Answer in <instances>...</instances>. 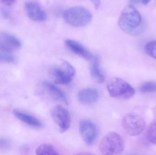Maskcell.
<instances>
[{
    "instance_id": "cell-24",
    "label": "cell",
    "mask_w": 156,
    "mask_h": 155,
    "mask_svg": "<svg viewBox=\"0 0 156 155\" xmlns=\"http://www.w3.org/2000/svg\"><path fill=\"white\" fill-rule=\"evenodd\" d=\"M2 14L5 18H8L10 16V12L6 9H3L2 11Z\"/></svg>"
},
{
    "instance_id": "cell-6",
    "label": "cell",
    "mask_w": 156,
    "mask_h": 155,
    "mask_svg": "<svg viewBox=\"0 0 156 155\" xmlns=\"http://www.w3.org/2000/svg\"><path fill=\"white\" fill-rule=\"evenodd\" d=\"M122 125L127 133L132 136H136L143 133L146 123L144 119L139 115L129 113L124 116Z\"/></svg>"
},
{
    "instance_id": "cell-25",
    "label": "cell",
    "mask_w": 156,
    "mask_h": 155,
    "mask_svg": "<svg viewBox=\"0 0 156 155\" xmlns=\"http://www.w3.org/2000/svg\"><path fill=\"white\" fill-rule=\"evenodd\" d=\"M129 5H134L140 3V0H129Z\"/></svg>"
},
{
    "instance_id": "cell-1",
    "label": "cell",
    "mask_w": 156,
    "mask_h": 155,
    "mask_svg": "<svg viewBox=\"0 0 156 155\" xmlns=\"http://www.w3.org/2000/svg\"><path fill=\"white\" fill-rule=\"evenodd\" d=\"M118 23L124 32L131 35H138L144 30L141 14L134 6L131 5H129L122 12Z\"/></svg>"
},
{
    "instance_id": "cell-10",
    "label": "cell",
    "mask_w": 156,
    "mask_h": 155,
    "mask_svg": "<svg viewBox=\"0 0 156 155\" xmlns=\"http://www.w3.org/2000/svg\"><path fill=\"white\" fill-rule=\"evenodd\" d=\"M25 9L29 18L34 22H44L47 18L45 11L36 2H27L25 4Z\"/></svg>"
},
{
    "instance_id": "cell-8",
    "label": "cell",
    "mask_w": 156,
    "mask_h": 155,
    "mask_svg": "<svg viewBox=\"0 0 156 155\" xmlns=\"http://www.w3.org/2000/svg\"><path fill=\"white\" fill-rule=\"evenodd\" d=\"M80 133L84 143L88 145L94 144L98 136V129L93 122L84 119L79 123Z\"/></svg>"
},
{
    "instance_id": "cell-15",
    "label": "cell",
    "mask_w": 156,
    "mask_h": 155,
    "mask_svg": "<svg viewBox=\"0 0 156 155\" xmlns=\"http://www.w3.org/2000/svg\"><path fill=\"white\" fill-rule=\"evenodd\" d=\"M13 114L16 118L34 128H40L42 126L41 122L34 116L17 110L13 111Z\"/></svg>"
},
{
    "instance_id": "cell-5",
    "label": "cell",
    "mask_w": 156,
    "mask_h": 155,
    "mask_svg": "<svg viewBox=\"0 0 156 155\" xmlns=\"http://www.w3.org/2000/svg\"><path fill=\"white\" fill-rule=\"evenodd\" d=\"M109 94L112 97L127 100L134 96V88L127 82L118 77L111 78L107 83Z\"/></svg>"
},
{
    "instance_id": "cell-18",
    "label": "cell",
    "mask_w": 156,
    "mask_h": 155,
    "mask_svg": "<svg viewBox=\"0 0 156 155\" xmlns=\"http://www.w3.org/2000/svg\"><path fill=\"white\" fill-rule=\"evenodd\" d=\"M144 51L147 55L156 60V40L147 44L145 46Z\"/></svg>"
},
{
    "instance_id": "cell-20",
    "label": "cell",
    "mask_w": 156,
    "mask_h": 155,
    "mask_svg": "<svg viewBox=\"0 0 156 155\" xmlns=\"http://www.w3.org/2000/svg\"><path fill=\"white\" fill-rule=\"evenodd\" d=\"M16 58L9 53L0 52V62L8 63H12L16 62Z\"/></svg>"
},
{
    "instance_id": "cell-9",
    "label": "cell",
    "mask_w": 156,
    "mask_h": 155,
    "mask_svg": "<svg viewBox=\"0 0 156 155\" xmlns=\"http://www.w3.org/2000/svg\"><path fill=\"white\" fill-rule=\"evenodd\" d=\"M20 40L14 35L6 32L0 33V50L3 52L10 53L21 47Z\"/></svg>"
},
{
    "instance_id": "cell-3",
    "label": "cell",
    "mask_w": 156,
    "mask_h": 155,
    "mask_svg": "<svg viewBox=\"0 0 156 155\" xmlns=\"http://www.w3.org/2000/svg\"><path fill=\"white\" fill-rule=\"evenodd\" d=\"M50 73L55 83L65 85L72 82L76 76V71L70 63L61 59L51 68Z\"/></svg>"
},
{
    "instance_id": "cell-2",
    "label": "cell",
    "mask_w": 156,
    "mask_h": 155,
    "mask_svg": "<svg viewBox=\"0 0 156 155\" xmlns=\"http://www.w3.org/2000/svg\"><path fill=\"white\" fill-rule=\"evenodd\" d=\"M65 22L71 26L80 27L88 25L92 19L90 12L81 6H74L66 9L63 13Z\"/></svg>"
},
{
    "instance_id": "cell-19",
    "label": "cell",
    "mask_w": 156,
    "mask_h": 155,
    "mask_svg": "<svg viewBox=\"0 0 156 155\" xmlns=\"http://www.w3.org/2000/svg\"><path fill=\"white\" fill-rule=\"evenodd\" d=\"M147 137L150 142L156 144V120L150 124L148 128Z\"/></svg>"
},
{
    "instance_id": "cell-22",
    "label": "cell",
    "mask_w": 156,
    "mask_h": 155,
    "mask_svg": "<svg viewBox=\"0 0 156 155\" xmlns=\"http://www.w3.org/2000/svg\"><path fill=\"white\" fill-rule=\"evenodd\" d=\"M92 2L94 5L95 10H98L101 5V1L100 0H91Z\"/></svg>"
},
{
    "instance_id": "cell-17",
    "label": "cell",
    "mask_w": 156,
    "mask_h": 155,
    "mask_svg": "<svg viewBox=\"0 0 156 155\" xmlns=\"http://www.w3.org/2000/svg\"><path fill=\"white\" fill-rule=\"evenodd\" d=\"M139 89L141 93H156V83L154 82H146L140 86Z\"/></svg>"
},
{
    "instance_id": "cell-13",
    "label": "cell",
    "mask_w": 156,
    "mask_h": 155,
    "mask_svg": "<svg viewBox=\"0 0 156 155\" xmlns=\"http://www.w3.org/2000/svg\"><path fill=\"white\" fill-rule=\"evenodd\" d=\"M42 84L53 98L63 102L66 104H68V101L66 96L59 88L47 81L43 82Z\"/></svg>"
},
{
    "instance_id": "cell-14",
    "label": "cell",
    "mask_w": 156,
    "mask_h": 155,
    "mask_svg": "<svg viewBox=\"0 0 156 155\" xmlns=\"http://www.w3.org/2000/svg\"><path fill=\"white\" fill-rule=\"evenodd\" d=\"M91 60L90 66L91 75L93 79L98 83H103L105 78L100 68L99 57L97 56H95L92 57Z\"/></svg>"
},
{
    "instance_id": "cell-23",
    "label": "cell",
    "mask_w": 156,
    "mask_h": 155,
    "mask_svg": "<svg viewBox=\"0 0 156 155\" xmlns=\"http://www.w3.org/2000/svg\"><path fill=\"white\" fill-rule=\"evenodd\" d=\"M2 2L7 5H11L15 2L16 0H1Z\"/></svg>"
},
{
    "instance_id": "cell-12",
    "label": "cell",
    "mask_w": 156,
    "mask_h": 155,
    "mask_svg": "<svg viewBox=\"0 0 156 155\" xmlns=\"http://www.w3.org/2000/svg\"><path fill=\"white\" fill-rule=\"evenodd\" d=\"M78 98L81 103L91 104L97 102L99 98V93L97 90L94 88H84L78 93Z\"/></svg>"
},
{
    "instance_id": "cell-26",
    "label": "cell",
    "mask_w": 156,
    "mask_h": 155,
    "mask_svg": "<svg viewBox=\"0 0 156 155\" xmlns=\"http://www.w3.org/2000/svg\"><path fill=\"white\" fill-rule=\"evenodd\" d=\"M151 0H140V3L144 5H147L150 2Z\"/></svg>"
},
{
    "instance_id": "cell-4",
    "label": "cell",
    "mask_w": 156,
    "mask_h": 155,
    "mask_svg": "<svg viewBox=\"0 0 156 155\" xmlns=\"http://www.w3.org/2000/svg\"><path fill=\"white\" fill-rule=\"evenodd\" d=\"M124 148L123 139L119 134L115 132L108 133L100 143V150L103 155L121 154Z\"/></svg>"
},
{
    "instance_id": "cell-7",
    "label": "cell",
    "mask_w": 156,
    "mask_h": 155,
    "mask_svg": "<svg viewBox=\"0 0 156 155\" xmlns=\"http://www.w3.org/2000/svg\"><path fill=\"white\" fill-rule=\"evenodd\" d=\"M51 116L61 133L67 131L70 126L71 118L68 111L61 106H56L52 108Z\"/></svg>"
},
{
    "instance_id": "cell-11",
    "label": "cell",
    "mask_w": 156,
    "mask_h": 155,
    "mask_svg": "<svg viewBox=\"0 0 156 155\" xmlns=\"http://www.w3.org/2000/svg\"><path fill=\"white\" fill-rule=\"evenodd\" d=\"M66 46L75 54L85 60H90L92 58L90 52L83 45L75 40L67 39L65 42Z\"/></svg>"
},
{
    "instance_id": "cell-16",
    "label": "cell",
    "mask_w": 156,
    "mask_h": 155,
    "mask_svg": "<svg viewBox=\"0 0 156 155\" xmlns=\"http://www.w3.org/2000/svg\"><path fill=\"white\" fill-rule=\"evenodd\" d=\"M36 153L38 155H57L59 153L54 146L49 144H43L36 149Z\"/></svg>"
},
{
    "instance_id": "cell-21",
    "label": "cell",
    "mask_w": 156,
    "mask_h": 155,
    "mask_svg": "<svg viewBox=\"0 0 156 155\" xmlns=\"http://www.w3.org/2000/svg\"><path fill=\"white\" fill-rule=\"evenodd\" d=\"M11 143L9 139L5 138H0V150H6L10 148Z\"/></svg>"
}]
</instances>
